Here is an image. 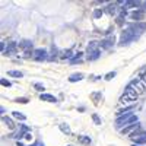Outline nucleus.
<instances>
[{"label":"nucleus","mask_w":146,"mask_h":146,"mask_svg":"<svg viewBox=\"0 0 146 146\" xmlns=\"http://www.w3.org/2000/svg\"><path fill=\"white\" fill-rule=\"evenodd\" d=\"M16 50H18V44L13 42V41H10L6 47V51L3 53L5 56H15L16 54Z\"/></svg>","instance_id":"9"},{"label":"nucleus","mask_w":146,"mask_h":146,"mask_svg":"<svg viewBox=\"0 0 146 146\" xmlns=\"http://www.w3.org/2000/svg\"><path fill=\"white\" fill-rule=\"evenodd\" d=\"M48 51L45 50V48H36V50H34L32 53V57L36 60V62H44V60H48Z\"/></svg>","instance_id":"7"},{"label":"nucleus","mask_w":146,"mask_h":146,"mask_svg":"<svg viewBox=\"0 0 146 146\" xmlns=\"http://www.w3.org/2000/svg\"><path fill=\"white\" fill-rule=\"evenodd\" d=\"M60 58L62 60H66V58H72V50H64V51H62L60 53Z\"/></svg>","instance_id":"21"},{"label":"nucleus","mask_w":146,"mask_h":146,"mask_svg":"<svg viewBox=\"0 0 146 146\" xmlns=\"http://www.w3.org/2000/svg\"><path fill=\"white\" fill-rule=\"evenodd\" d=\"M137 38H139V36L133 32L130 28H127V29H124L123 32H121L120 45H126V44H129V42H131V41H137Z\"/></svg>","instance_id":"4"},{"label":"nucleus","mask_w":146,"mask_h":146,"mask_svg":"<svg viewBox=\"0 0 146 146\" xmlns=\"http://www.w3.org/2000/svg\"><path fill=\"white\" fill-rule=\"evenodd\" d=\"M135 140V143H137V145H142V143H146V131H142L140 135L136 137V139H133Z\"/></svg>","instance_id":"18"},{"label":"nucleus","mask_w":146,"mask_h":146,"mask_svg":"<svg viewBox=\"0 0 146 146\" xmlns=\"http://www.w3.org/2000/svg\"><path fill=\"white\" fill-rule=\"evenodd\" d=\"M137 98V94H135L133 91H124V94L121 95V98H120V104L121 105H129L131 102H135Z\"/></svg>","instance_id":"5"},{"label":"nucleus","mask_w":146,"mask_h":146,"mask_svg":"<svg viewBox=\"0 0 146 146\" xmlns=\"http://www.w3.org/2000/svg\"><path fill=\"white\" fill-rule=\"evenodd\" d=\"M127 28H130L137 36H140V35L146 31V22H135V23H130Z\"/></svg>","instance_id":"6"},{"label":"nucleus","mask_w":146,"mask_h":146,"mask_svg":"<svg viewBox=\"0 0 146 146\" xmlns=\"http://www.w3.org/2000/svg\"><path fill=\"white\" fill-rule=\"evenodd\" d=\"M29 100L28 98H16V102H19V104H27Z\"/></svg>","instance_id":"32"},{"label":"nucleus","mask_w":146,"mask_h":146,"mask_svg":"<svg viewBox=\"0 0 146 146\" xmlns=\"http://www.w3.org/2000/svg\"><path fill=\"white\" fill-rule=\"evenodd\" d=\"M104 12H105L104 9H95V10H94V18H95V19H98V18H101V16H102V13H104Z\"/></svg>","instance_id":"26"},{"label":"nucleus","mask_w":146,"mask_h":146,"mask_svg":"<svg viewBox=\"0 0 146 146\" xmlns=\"http://www.w3.org/2000/svg\"><path fill=\"white\" fill-rule=\"evenodd\" d=\"M126 91H133L135 94L140 95V94H143V92L146 91V86H145V83H143V82L140 80V78H139V79L131 80L127 86H126Z\"/></svg>","instance_id":"3"},{"label":"nucleus","mask_w":146,"mask_h":146,"mask_svg":"<svg viewBox=\"0 0 146 146\" xmlns=\"http://www.w3.org/2000/svg\"><path fill=\"white\" fill-rule=\"evenodd\" d=\"M69 146H72V145H69Z\"/></svg>","instance_id":"38"},{"label":"nucleus","mask_w":146,"mask_h":146,"mask_svg":"<svg viewBox=\"0 0 146 146\" xmlns=\"http://www.w3.org/2000/svg\"><path fill=\"white\" fill-rule=\"evenodd\" d=\"M41 145H42V143H41L40 140H36V142H35L34 145H31V146H41Z\"/></svg>","instance_id":"35"},{"label":"nucleus","mask_w":146,"mask_h":146,"mask_svg":"<svg viewBox=\"0 0 146 146\" xmlns=\"http://www.w3.org/2000/svg\"><path fill=\"white\" fill-rule=\"evenodd\" d=\"M18 146H23V145H22V143H21V142H18Z\"/></svg>","instance_id":"36"},{"label":"nucleus","mask_w":146,"mask_h":146,"mask_svg":"<svg viewBox=\"0 0 146 146\" xmlns=\"http://www.w3.org/2000/svg\"><path fill=\"white\" fill-rule=\"evenodd\" d=\"M143 16H145V12L143 10H135V12H131L130 13V18L133 19V21H137V22H140L142 19H143Z\"/></svg>","instance_id":"13"},{"label":"nucleus","mask_w":146,"mask_h":146,"mask_svg":"<svg viewBox=\"0 0 146 146\" xmlns=\"http://www.w3.org/2000/svg\"><path fill=\"white\" fill-rule=\"evenodd\" d=\"M92 120L95 121V124H96V126H100V124H101V118L98 117V114H92Z\"/></svg>","instance_id":"31"},{"label":"nucleus","mask_w":146,"mask_h":146,"mask_svg":"<svg viewBox=\"0 0 146 146\" xmlns=\"http://www.w3.org/2000/svg\"><path fill=\"white\" fill-rule=\"evenodd\" d=\"M137 129H140V124L139 123H135V124H130V126H126V127H123L120 131L123 133V135H126V133H130L131 130H137Z\"/></svg>","instance_id":"15"},{"label":"nucleus","mask_w":146,"mask_h":146,"mask_svg":"<svg viewBox=\"0 0 146 146\" xmlns=\"http://www.w3.org/2000/svg\"><path fill=\"white\" fill-rule=\"evenodd\" d=\"M131 146H139V145H136V143H135V145H131Z\"/></svg>","instance_id":"37"},{"label":"nucleus","mask_w":146,"mask_h":146,"mask_svg":"<svg viewBox=\"0 0 146 146\" xmlns=\"http://www.w3.org/2000/svg\"><path fill=\"white\" fill-rule=\"evenodd\" d=\"M12 115H13L15 118H18V120H21V121H25V115H23L22 113H19V111H13V113H12Z\"/></svg>","instance_id":"25"},{"label":"nucleus","mask_w":146,"mask_h":146,"mask_svg":"<svg viewBox=\"0 0 146 146\" xmlns=\"http://www.w3.org/2000/svg\"><path fill=\"white\" fill-rule=\"evenodd\" d=\"M57 54H58L57 48L53 45V47H51V54H50V57H48V60H50V62H54V60L57 58Z\"/></svg>","instance_id":"22"},{"label":"nucleus","mask_w":146,"mask_h":146,"mask_svg":"<svg viewBox=\"0 0 146 146\" xmlns=\"http://www.w3.org/2000/svg\"><path fill=\"white\" fill-rule=\"evenodd\" d=\"M2 121H3V123H5L9 129H15V127H16V126H15V123H13V120L9 118V117H6V115H3V117H2Z\"/></svg>","instance_id":"17"},{"label":"nucleus","mask_w":146,"mask_h":146,"mask_svg":"<svg viewBox=\"0 0 146 146\" xmlns=\"http://www.w3.org/2000/svg\"><path fill=\"white\" fill-rule=\"evenodd\" d=\"M92 98H94L95 104L98 105V104H100V98H102V94H100V92H96V94H92Z\"/></svg>","instance_id":"29"},{"label":"nucleus","mask_w":146,"mask_h":146,"mask_svg":"<svg viewBox=\"0 0 146 146\" xmlns=\"http://www.w3.org/2000/svg\"><path fill=\"white\" fill-rule=\"evenodd\" d=\"M82 56H83V53H82V51L76 53V54H75V57H72V58H70V63H72V64H75V63H80V62H82Z\"/></svg>","instance_id":"19"},{"label":"nucleus","mask_w":146,"mask_h":146,"mask_svg":"<svg viewBox=\"0 0 146 146\" xmlns=\"http://www.w3.org/2000/svg\"><path fill=\"white\" fill-rule=\"evenodd\" d=\"M78 140H79L82 145H91V142H92V139H91L89 136H79Z\"/></svg>","instance_id":"20"},{"label":"nucleus","mask_w":146,"mask_h":146,"mask_svg":"<svg viewBox=\"0 0 146 146\" xmlns=\"http://www.w3.org/2000/svg\"><path fill=\"white\" fill-rule=\"evenodd\" d=\"M108 15H111V16H114V15H117L118 13V10H120V7H117V2L115 3H110L105 9H104Z\"/></svg>","instance_id":"10"},{"label":"nucleus","mask_w":146,"mask_h":146,"mask_svg":"<svg viewBox=\"0 0 146 146\" xmlns=\"http://www.w3.org/2000/svg\"><path fill=\"white\" fill-rule=\"evenodd\" d=\"M41 146H44V145H41Z\"/></svg>","instance_id":"39"},{"label":"nucleus","mask_w":146,"mask_h":146,"mask_svg":"<svg viewBox=\"0 0 146 146\" xmlns=\"http://www.w3.org/2000/svg\"><path fill=\"white\" fill-rule=\"evenodd\" d=\"M18 47L21 48V50H25V51H31V48H32V41L31 40H22Z\"/></svg>","instance_id":"11"},{"label":"nucleus","mask_w":146,"mask_h":146,"mask_svg":"<svg viewBox=\"0 0 146 146\" xmlns=\"http://www.w3.org/2000/svg\"><path fill=\"white\" fill-rule=\"evenodd\" d=\"M9 76L12 78H23V73L19 70H9Z\"/></svg>","instance_id":"23"},{"label":"nucleus","mask_w":146,"mask_h":146,"mask_svg":"<svg viewBox=\"0 0 146 146\" xmlns=\"http://www.w3.org/2000/svg\"><path fill=\"white\" fill-rule=\"evenodd\" d=\"M58 127H60V130H62V131L64 133V135H70V133H72V131H70V127H69L66 123H62Z\"/></svg>","instance_id":"24"},{"label":"nucleus","mask_w":146,"mask_h":146,"mask_svg":"<svg viewBox=\"0 0 146 146\" xmlns=\"http://www.w3.org/2000/svg\"><path fill=\"white\" fill-rule=\"evenodd\" d=\"M29 133V127L27 126V124H21V129H19V131L16 133V139H21V137H25Z\"/></svg>","instance_id":"12"},{"label":"nucleus","mask_w":146,"mask_h":146,"mask_svg":"<svg viewBox=\"0 0 146 146\" xmlns=\"http://www.w3.org/2000/svg\"><path fill=\"white\" fill-rule=\"evenodd\" d=\"M34 88H35L36 91H40V92L45 91V88H44V85H41V83H34ZM42 94H44V92H42Z\"/></svg>","instance_id":"30"},{"label":"nucleus","mask_w":146,"mask_h":146,"mask_svg":"<svg viewBox=\"0 0 146 146\" xmlns=\"http://www.w3.org/2000/svg\"><path fill=\"white\" fill-rule=\"evenodd\" d=\"M140 10H143V12H146V0H145V2H140Z\"/></svg>","instance_id":"33"},{"label":"nucleus","mask_w":146,"mask_h":146,"mask_svg":"<svg viewBox=\"0 0 146 146\" xmlns=\"http://www.w3.org/2000/svg\"><path fill=\"white\" fill-rule=\"evenodd\" d=\"M115 75H117V72H115V70H114V72H108L107 75L104 76V79H105V80H111L113 78H115Z\"/></svg>","instance_id":"28"},{"label":"nucleus","mask_w":146,"mask_h":146,"mask_svg":"<svg viewBox=\"0 0 146 146\" xmlns=\"http://www.w3.org/2000/svg\"><path fill=\"white\" fill-rule=\"evenodd\" d=\"M40 100L41 101H45V102H51V104H56L57 102V98H56V96H53V95H50V94H41L40 95Z\"/></svg>","instance_id":"14"},{"label":"nucleus","mask_w":146,"mask_h":146,"mask_svg":"<svg viewBox=\"0 0 146 146\" xmlns=\"http://www.w3.org/2000/svg\"><path fill=\"white\" fill-rule=\"evenodd\" d=\"M101 56V48H100V44L98 42H89L88 48H86V58L91 60V62H94V60H98Z\"/></svg>","instance_id":"2"},{"label":"nucleus","mask_w":146,"mask_h":146,"mask_svg":"<svg viewBox=\"0 0 146 146\" xmlns=\"http://www.w3.org/2000/svg\"><path fill=\"white\" fill-rule=\"evenodd\" d=\"M135 123H139V118L136 114H133L131 111L130 113H124L117 117L115 120V127L118 130L123 129V126H130V124H135Z\"/></svg>","instance_id":"1"},{"label":"nucleus","mask_w":146,"mask_h":146,"mask_svg":"<svg viewBox=\"0 0 146 146\" xmlns=\"http://www.w3.org/2000/svg\"><path fill=\"white\" fill-rule=\"evenodd\" d=\"M82 79H83V73H73V75L69 76V82H72V83L79 82V80H82Z\"/></svg>","instance_id":"16"},{"label":"nucleus","mask_w":146,"mask_h":146,"mask_svg":"<svg viewBox=\"0 0 146 146\" xmlns=\"http://www.w3.org/2000/svg\"><path fill=\"white\" fill-rule=\"evenodd\" d=\"M114 44H115V36L110 35V36H107V38H104L100 42V48H102V50H108V48H111Z\"/></svg>","instance_id":"8"},{"label":"nucleus","mask_w":146,"mask_h":146,"mask_svg":"<svg viewBox=\"0 0 146 146\" xmlns=\"http://www.w3.org/2000/svg\"><path fill=\"white\" fill-rule=\"evenodd\" d=\"M140 80L145 83V86H146V72L145 73H142V76H140Z\"/></svg>","instance_id":"34"},{"label":"nucleus","mask_w":146,"mask_h":146,"mask_svg":"<svg viewBox=\"0 0 146 146\" xmlns=\"http://www.w3.org/2000/svg\"><path fill=\"white\" fill-rule=\"evenodd\" d=\"M0 83H2V86H6V88H10L12 86V82L5 79V78H0Z\"/></svg>","instance_id":"27"}]
</instances>
